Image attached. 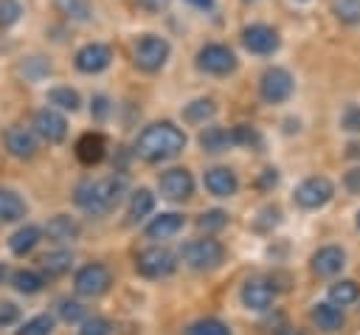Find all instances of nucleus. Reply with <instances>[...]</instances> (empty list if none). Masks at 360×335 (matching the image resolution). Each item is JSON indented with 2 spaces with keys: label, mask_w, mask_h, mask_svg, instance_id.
<instances>
[{
  "label": "nucleus",
  "mask_w": 360,
  "mask_h": 335,
  "mask_svg": "<svg viewBox=\"0 0 360 335\" xmlns=\"http://www.w3.org/2000/svg\"><path fill=\"white\" fill-rule=\"evenodd\" d=\"M183 228V214H160V217H155L149 225H146V236L149 239H169V236H174L177 231Z\"/></svg>",
  "instance_id": "aec40b11"
},
{
  "label": "nucleus",
  "mask_w": 360,
  "mask_h": 335,
  "mask_svg": "<svg viewBox=\"0 0 360 335\" xmlns=\"http://www.w3.org/2000/svg\"><path fill=\"white\" fill-rule=\"evenodd\" d=\"M73 62H76V68L82 73H101L112 62V51L107 45H101V42H87L84 48L76 51Z\"/></svg>",
  "instance_id": "ddd939ff"
},
{
  "label": "nucleus",
  "mask_w": 360,
  "mask_h": 335,
  "mask_svg": "<svg viewBox=\"0 0 360 335\" xmlns=\"http://www.w3.org/2000/svg\"><path fill=\"white\" fill-rule=\"evenodd\" d=\"M197 68L211 73V76H228V73L236 70V53L228 45H219V42L202 45L200 53H197Z\"/></svg>",
  "instance_id": "423d86ee"
},
{
  "label": "nucleus",
  "mask_w": 360,
  "mask_h": 335,
  "mask_svg": "<svg viewBox=\"0 0 360 335\" xmlns=\"http://www.w3.org/2000/svg\"><path fill=\"white\" fill-rule=\"evenodd\" d=\"M79 335H110V321L107 318H98V315L84 318Z\"/></svg>",
  "instance_id": "58836bf2"
},
{
  "label": "nucleus",
  "mask_w": 360,
  "mask_h": 335,
  "mask_svg": "<svg viewBox=\"0 0 360 335\" xmlns=\"http://www.w3.org/2000/svg\"><path fill=\"white\" fill-rule=\"evenodd\" d=\"M48 101L51 104H56L59 110H79V104H82V99H79V93L76 90H70V87H53L51 93H48Z\"/></svg>",
  "instance_id": "c756f323"
},
{
  "label": "nucleus",
  "mask_w": 360,
  "mask_h": 335,
  "mask_svg": "<svg viewBox=\"0 0 360 335\" xmlns=\"http://www.w3.org/2000/svg\"><path fill=\"white\" fill-rule=\"evenodd\" d=\"M273 298H276V287L267 279H248L245 287H242V304L248 310L262 312L273 304Z\"/></svg>",
  "instance_id": "2eb2a0df"
},
{
  "label": "nucleus",
  "mask_w": 360,
  "mask_h": 335,
  "mask_svg": "<svg viewBox=\"0 0 360 335\" xmlns=\"http://www.w3.org/2000/svg\"><path fill=\"white\" fill-rule=\"evenodd\" d=\"M332 11L340 23H360V0H332Z\"/></svg>",
  "instance_id": "473e14b6"
},
{
  "label": "nucleus",
  "mask_w": 360,
  "mask_h": 335,
  "mask_svg": "<svg viewBox=\"0 0 360 335\" xmlns=\"http://www.w3.org/2000/svg\"><path fill=\"white\" fill-rule=\"evenodd\" d=\"M188 335H231V329L219 318H200L197 324L188 327Z\"/></svg>",
  "instance_id": "72a5a7b5"
},
{
  "label": "nucleus",
  "mask_w": 360,
  "mask_h": 335,
  "mask_svg": "<svg viewBox=\"0 0 360 335\" xmlns=\"http://www.w3.org/2000/svg\"><path fill=\"white\" fill-rule=\"evenodd\" d=\"M357 298H360V287L352 279H343V282H338V284L329 287V301H335L338 307H346V304H352Z\"/></svg>",
  "instance_id": "bb28decb"
},
{
  "label": "nucleus",
  "mask_w": 360,
  "mask_h": 335,
  "mask_svg": "<svg viewBox=\"0 0 360 335\" xmlns=\"http://www.w3.org/2000/svg\"><path fill=\"white\" fill-rule=\"evenodd\" d=\"M155 208V194L149 189H138L132 191V203H129V220H143L149 211Z\"/></svg>",
  "instance_id": "c85d7f7f"
},
{
  "label": "nucleus",
  "mask_w": 360,
  "mask_h": 335,
  "mask_svg": "<svg viewBox=\"0 0 360 335\" xmlns=\"http://www.w3.org/2000/svg\"><path fill=\"white\" fill-rule=\"evenodd\" d=\"M309 318H312V324H315L321 332H338V329L343 327V312H340V307H338L335 301H321V304H315L312 312H309Z\"/></svg>",
  "instance_id": "6ab92c4d"
},
{
  "label": "nucleus",
  "mask_w": 360,
  "mask_h": 335,
  "mask_svg": "<svg viewBox=\"0 0 360 335\" xmlns=\"http://www.w3.org/2000/svg\"><path fill=\"white\" fill-rule=\"evenodd\" d=\"M158 186H160V194L166 200H188L194 194V177L188 169H180V166L163 172Z\"/></svg>",
  "instance_id": "9d476101"
},
{
  "label": "nucleus",
  "mask_w": 360,
  "mask_h": 335,
  "mask_svg": "<svg viewBox=\"0 0 360 335\" xmlns=\"http://www.w3.org/2000/svg\"><path fill=\"white\" fill-rule=\"evenodd\" d=\"M42 284H45V279H42L39 273H34V270H14V273H11V287H14L17 293L34 296V293L42 290Z\"/></svg>",
  "instance_id": "a878e982"
},
{
  "label": "nucleus",
  "mask_w": 360,
  "mask_h": 335,
  "mask_svg": "<svg viewBox=\"0 0 360 335\" xmlns=\"http://www.w3.org/2000/svg\"><path fill=\"white\" fill-rule=\"evenodd\" d=\"M107 113V99H96V115H104Z\"/></svg>",
  "instance_id": "37998d69"
},
{
  "label": "nucleus",
  "mask_w": 360,
  "mask_h": 335,
  "mask_svg": "<svg viewBox=\"0 0 360 335\" xmlns=\"http://www.w3.org/2000/svg\"><path fill=\"white\" fill-rule=\"evenodd\" d=\"M332 194H335V186H332V180L329 177H323V175H315V177H307L304 183H298V189H295V203L301 206V208H321V206H326L329 200H332Z\"/></svg>",
  "instance_id": "1a4fd4ad"
},
{
  "label": "nucleus",
  "mask_w": 360,
  "mask_h": 335,
  "mask_svg": "<svg viewBox=\"0 0 360 335\" xmlns=\"http://www.w3.org/2000/svg\"><path fill=\"white\" fill-rule=\"evenodd\" d=\"M70 262H73V253L70 251H51L39 259V267L48 273V276H62L70 270Z\"/></svg>",
  "instance_id": "393cba45"
},
{
  "label": "nucleus",
  "mask_w": 360,
  "mask_h": 335,
  "mask_svg": "<svg viewBox=\"0 0 360 335\" xmlns=\"http://www.w3.org/2000/svg\"><path fill=\"white\" fill-rule=\"evenodd\" d=\"M233 144H242V146H262V138H259V132H256L253 127L239 124V127H233Z\"/></svg>",
  "instance_id": "c9c22d12"
},
{
  "label": "nucleus",
  "mask_w": 360,
  "mask_h": 335,
  "mask_svg": "<svg viewBox=\"0 0 360 335\" xmlns=\"http://www.w3.org/2000/svg\"><path fill=\"white\" fill-rule=\"evenodd\" d=\"M25 217V200L17 191L0 189V222H17Z\"/></svg>",
  "instance_id": "5701e85b"
},
{
  "label": "nucleus",
  "mask_w": 360,
  "mask_h": 335,
  "mask_svg": "<svg viewBox=\"0 0 360 335\" xmlns=\"http://www.w3.org/2000/svg\"><path fill=\"white\" fill-rule=\"evenodd\" d=\"M357 228H360V214H357Z\"/></svg>",
  "instance_id": "de8ad7c7"
},
{
  "label": "nucleus",
  "mask_w": 360,
  "mask_h": 335,
  "mask_svg": "<svg viewBox=\"0 0 360 335\" xmlns=\"http://www.w3.org/2000/svg\"><path fill=\"white\" fill-rule=\"evenodd\" d=\"M34 132H37L42 141H48V144H59V141H65V135H68V121H65V115H59L56 110L45 107V110H39V113L34 115Z\"/></svg>",
  "instance_id": "f8f14e48"
},
{
  "label": "nucleus",
  "mask_w": 360,
  "mask_h": 335,
  "mask_svg": "<svg viewBox=\"0 0 360 335\" xmlns=\"http://www.w3.org/2000/svg\"><path fill=\"white\" fill-rule=\"evenodd\" d=\"M225 222H228V214H225V211H219V208H214V211H205V214L200 217V222H197V225H200L202 231H219Z\"/></svg>",
  "instance_id": "e433bc0d"
},
{
  "label": "nucleus",
  "mask_w": 360,
  "mask_h": 335,
  "mask_svg": "<svg viewBox=\"0 0 360 335\" xmlns=\"http://www.w3.org/2000/svg\"><path fill=\"white\" fill-rule=\"evenodd\" d=\"M214 113H217V107H214V101H211V99H197V101L186 104L183 118H186L188 124H205Z\"/></svg>",
  "instance_id": "cd10ccee"
},
{
  "label": "nucleus",
  "mask_w": 360,
  "mask_h": 335,
  "mask_svg": "<svg viewBox=\"0 0 360 335\" xmlns=\"http://www.w3.org/2000/svg\"><path fill=\"white\" fill-rule=\"evenodd\" d=\"M110 284H112V273H110L104 265H98V262L79 267L76 276H73V287H76V293H79V296H87V298L107 293Z\"/></svg>",
  "instance_id": "6e6552de"
},
{
  "label": "nucleus",
  "mask_w": 360,
  "mask_h": 335,
  "mask_svg": "<svg viewBox=\"0 0 360 335\" xmlns=\"http://www.w3.org/2000/svg\"><path fill=\"white\" fill-rule=\"evenodd\" d=\"M59 315L68 324H79V321H84V307L79 301H59Z\"/></svg>",
  "instance_id": "4c0bfd02"
},
{
  "label": "nucleus",
  "mask_w": 360,
  "mask_h": 335,
  "mask_svg": "<svg viewBox=\"0 0 360 335\" xmlns=\"http://www.w3.org/2000/svg\"><path fill=\"white\" fill-rule=\"evenodd\" d=\"M276 335H304V332H301V329H295V327H281Z\"/></svg>",
  "instance_id": "c03bdc74"
},
{
  "label": "nucleus",
  "mask_w": 360,
  "mask_h": 335,
  "mask_svg": "<svg viewBox=\"0 0 360 335\" xmlns=\"http://www.w3.org/2000/svg\"><path fill=\"white\" fill-rule=\"evenodd\" d=\"M245 3H256V0H245Z\"/></svg>",
  "instance_id": "09e8293b"
},
{
  "label": "nucleus",
  "mask_w": 360,
  "mask_h": 335,
  "mask_svg": "<svg viewBox=\"0 0 360 335\" xmlns=\"http://www.w3.org/2000/svg\"><path fill=\"white\" fill-rule=\"evenodd\" d=\"M39 236H42V231H39L37 225H22L20 231L11 234V239H8V251H11L14 256H25L28 251H34V245L39 242Z\"/></svg>",
  "instance_id": "4be33fe9"
},
{
  "label": "nucleus",
  "mask_w": 360,
  "mask_h": 335,
  "mask_svg": "<svg viewBox=\"0 0 360 335\" xmlns=\"http://www.w3.org/2000/svg\"><path fill=\"white\" fill-rule=\"evenodd\" d=\"M174 267H177V256L166 248H146L135 259V270L146 279H166L174 273Z\"/></svg>",
  "instance_id": "39448f33"
},
{
  "label": "nucleus",
  "mask_w": 360,
  "mask_h": 335,
  "mask_svg": "<svg viewBox=\"0 0 360 335\" xmlns=\"http://www.w3.org/2000/svg\"><path fill=\"white\" fill-rule=\"evenodd\" d=\"M194 8H211L214 6V0H188Z\"/></svg>",
  "instance_id": "a18cd8bd"
},
{
  "label": "nucleus",
  "mask_w": 360,
  "mask_h": 335,
  "mask_svg": "<svg viewBox=\"0 0 360 335\" xmlns=\"http://www.w3.org/2000/svg\"><path fill=\"white\" fill-rule=\"evenodd\" d=\"M132 56H135V65H138L141 70L155 73V70H160V68L166 65V59H169V42H166L163 37L146 34V37H141V39L135 42Z\"/></svg>",
  "instance_id": "20e7f679"
},
{
  "label": "nucleus",
  "mask_w": 360,
  "mask_h": 335,
  "mask_svg": "<svg viewBox=\"0 0 360 335\" xmlns=\"http://www.w3.org/2000/svg\"><path fill=\"white\" fill-rule=\"evenodd\" d=\"M346 127H349V129H360V110L352 107V110L346 113Z\"/></svg>",
  "instance_id": "79ce46f5"
},
{
  "label": "nucleus",
  "mask_w": 360,
  "mask_h": 335,
  "mask_svg": "<svg viewBox=\"0 0 360 335\" xmlns=\"http://www.w3.org/2000/svg\"><path fill=\"white\" fill-rule=\"evenodd\" d=\"M6 149L14 158H34L37 155V132H31L25 127L6 129Z\"/></svg>",
  "instance_id": "f3484780"
},
{
  "label": "nucleus",
  "mask_w": 360,
  "mask_h": 335,
  "mask_svg": "<svg viewBox=\"0 0 360 335\" xmlns=\"http://www.w3.org/2000/svg\"><path fill=\"white\" fill-rule=\"evenodd\" d=\"M346 265V253L338 248V245H326V248H318L309 259V267L318 279H329L335 273H340V267Z\"/></svg>",
  "instance_id": "4468645a"
},
{
  "label": "nucleus",
  "mask_w": 360,
  "mask_h": 335,
  "mask_svg": "<svg viewBox=\"0 0 360 335\" xmlns=\"http://www.w3.org/2000/svg\"><path fill=\"white\" fill-rule=\"evenodd\" d=\"M292 90H295V82H292L290 70H284V68H267L262 73V79H259V93L270 104L287 101L292 96Z\"/></svg>",
  "instance_id": "0eeeda50"
},
{
  "label": "nucleus",
  "mask_w": 360,
  "mask_h": 335,
  "mask_svg": "<svg viewBox=\"0 0 360 335\" xmlns=\"http://www.w3.org/2000/svg\"><path fill=\"white\" fill-rule=\"evenodd\" d=\"M242 45L250 51V53H273L278 48V34L276 28L264 25V23H253L242 31Z\"/></svg>",
  "instance_id": "9b49d317"
},
{
  "label": "nucleus",
  "mask_w": 360,
  "mask_h": 335,
  "mask_svg": "<svg viewBox=\"0 0 360 335\" xmlns=\"http://www.w3.org/2000/svg\"><path fill=\"white\" fill-rule=\"evenodd\" d=\"M233 144V129H222V127H208L200 135V146L205 152H225Z\"/></svg>",
  "instance_id": "b1692460"
},
{
  "label": "nucleus",
  "mask_w": 360,
  "mask_h": 335,
  "mask_svg": "<svg viewBox=\"0 0 360 335\" xmlns=\"http://www.w3.org/2000/svg\"><path fill=\"white\" fill-rule=\"evenodd\" d=\"M202 180H205V189H208L214 197H231V194H236V189H239L236 175H233L228 166H214V169H208Z\"/></svg>",
  "instance_id": "dca6fc26"
},
{
  "label": "nucleus",
  "mask_w": 360,
  "mask_h": 335,
  "mask_svg": "<svg viewBox=\"0 0 360 335\" xmlns=\"http://www.w3.org/2000/svg\"><path fill=\"white\" fill-rule=\"evenodd\" d=\"M6 279V265H0V282Z\"/></svg>",
  "instance_id": "49530a36"
},
{
  "label": "nucleus",
  "mask_w": 360,
  "mask_h": 335,
  "mask_svg": "<svg viewBox=\"0 0 360 335\" xmlns=\"http://www.w3.org/2000/svg\"><path fill=\"white\" fill-rule=\"evenodd\" d=\"M45 234H48L53 242H68V239H76V234H79V222H76L73 217H68V214H56V217L48 220Z\"/></svg>",
  "instance_id": "412c9836"
},
{
  "label": "nucleus",
  "mask_w": 360,
  "mask_h": 335,
  "mask_svg": "<svg viewBox=\"0 0 360 335\" xmlns=\"http://www.w3.org/2000/svg\"><path fill=\"white\" fill-rule=\"evenodd\" d=\"M59 14L70 17V20H90V3L87 0H56Z\"/></svg>",
  "instance_id": "2f4dec72"
},
{
  "label": "nucleus",
  "mask_w": 360,
  "mask_h": 335,
  "mask_svg": "<svg viewBox=\"0 0 360 335\" xmlns=\"http://www.w3.org/2000/svg\"><path fill=\"white\" fill-rule=\"evenodd\" d=\"M346 189H349V191H354V194H360V169L346 172Z\"/></svg>",
  "instance_id": "a19ab883"
},
{
  "label": "nucleus",
  "mask_w": 360,
  "mask_h": 335,
  "mask_svg": "<svg viewBox=\"0 0 360 335\" xmlns=\"http://www.w3.org/2000/svg\"><path fill=\"white\" fill-rule=\"evenodd\" d=\"M20 318V307L11 301H0V327H8Z\"/></svg>",
  "instance_id": "ea45409f"
},
{
  "label": "nucleus",
  "mask_w": 360,
  "mask_h": 335,
  "mask_svg": "<svg viewBox=\"0 0 360 335\" xmlns=\"http://www.w3.org/2000/svg\"><path fill=\"white\" fill-rule=\"evenodd\" d=\"M104 152H107V144H104V135L98 132H84L79 141H76V158L84 163V166H96L104 160Z\"/></svg>",
  "instance_id": "a211bd4d"
},
{
  "label": "nucleus",
  "mask_w": 360,
  "mask_h": 335,
  "mask_svg": "<svg viewBox=\"0 0 360 335\" xmlns=\"http://www.w3.org/2000/svg\"><path fill=\"white\" fill-rule=\"evenodd\" d=\"M20 14H22V6L17 0H0V25L3 28L14 25L20 20Z\"/></svg>",
  "instance_id": "f704fd0d"
},
{
  "label": "nucleus",
  "mask_w": 360,
  "mask_h": 335,
  "mask_svg": "<svg viewBox=\"0 0 360 335\" xmlns=\"http://www.w3.org/2000/svg\"><path fill=\"white\" fill-rule=\"evenodd\" d=\"M127 183L124 177H101V180H84L76 186V206L93 217H101V214H110L118 203H121V194H124Z\"/></svg>",
  "instance_id": "f03ea898"
},
{
  "label": "nucleus",
  "mask_w": 360,
  "mask_h": 335,
  "mask_svg": "<svg viewBox=\"0 0 360 335\" xmlns=\"http://www.w3.org/2000/svg\"><path fill=\"white\" fill-rule=\"evenodd\" d=\"M180 259L194 270H214L225 262V248L217 239H191L180 248Z\"/></svg>",
  "instance_id": "7ed1b4c3"
},
{
  "label": "nucleus",
  "mask_w": 360,
  "mask_h": 335,
  "mask_svg": "<svg viewBox=\"0 0 360 335\" xmlns=\"http://www.w3.org/2000/svg\"><path fill=\"white\" fill-rule=\"evenodd\" d=\"M51 332H53V315H34L17 329V335H51Z\"/></svg>",
  "instance_id": "7c9ffc66"
},
{
  "label": "nucleus",
  "mask_w": 360,
  "mask_h": 335,
  "mask_svg": "<svg viewBox=\"0 0 360 335\" xmlns=\"http://www.w3.org/2000/svg\"><path fill=\"white\" fill-rule=\"evenodd\" d=\"M186 149V135L180 127L169 124V121H158V124H149L138 141H135V152L138 158L149 160V163H160V160H169L174 155H180Z\"/></svg>",
  "instance_id": "f257e3e1"
}]
</instances>
